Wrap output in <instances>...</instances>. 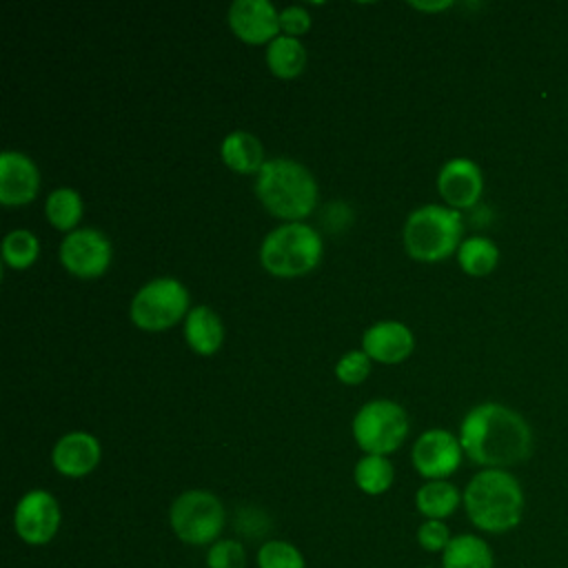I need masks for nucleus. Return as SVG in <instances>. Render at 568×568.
<instances>
[{
  "mask_svg": "<svg viewBox=\"0 0 568 568\" xmlns=\"http://www.w3.org/2000/svg\"><path fill=\"white\" fill-rule=\"evenodd\" d=\"M464 455L481 468H504L524 464L532 455V430L528 422L499 402L473 406L459 424Z\"/></svg>",
  "mask_w": 568,
  "mask_h": 568,
  "instance_id": "f257e3e1",
  "label": "nucleus"
},
{
  "mask_svg": "<svg viewBox=\"0 0 568 568\" xmlns=\"http://www.w3.org/2000/svg\"><path fill=\"white\" fill-rule=\"evenodd\" d=\"M468 521L488 535H504L521 524L526 497L519 479L504 468H481L462 493Z\"/></svg>",
  "mask_w": 568,
  "mask_h": 568,
  "instance_id": "f03ea898",
  "label": "nucleus"
},
{
  "mask_svg": "<svg viewBox=\"0 0 568 568\" xmlns=\"http://www.w3.org/2000/svg\"><path fill=\"white\" fill-rule=\"evenodd\" d=\"M255 195L271 215L284 222H304L317 206L320 189L304 164L273 158L255 175Z\"/></svg>",
  "mask_w": 568,
  "mask_h": 568,
  "instance_id": "7ed1b4c3",
  "label": "nucleus"
},
{
  "mask_svg": "<svg viewBox=\"0 0 568 568\" xmlns=\"http://www.w3.org/2000/svg\"><path fill=\"white\" fill-rule=\"evenodd\" d=\"M464 231L462 213L444 204H424L415 209L402 231L404 248L413 260L439 262L457 253Z\"/></svg>",
  "mask_w": 568,
  "mask_h": 568,
  "instance_id": "20e7f679",
  "label": "nucleus"
},
{
  "mask_svg": "<svg viewBox=\"0 0 568 568\" xmlns=\"http://www.w3.org/2000/svg\"><path fill=\"white\" fill-rule=\"evenodd\" d=\"M322 260V237L306 222H284L275 226L260 246L262 266L277 277H300Z\"/></svg>",
  "mask_w": 568,
  "mask_h": 568,
  "instance_id": "39448f33",
  "label": "nucleus"
},
{
  "mask_svg": "<svg viewBox=\"0 0 568 568\" xmlns=\"http://www.w3.org/2000/svg\"><path fill=\"white\" fill-rule=\"evenodd\" d=\"M226 524V510L217 495L202 488L180 493L169 508V526L186 546H211L220 539Z\"/></svg>",
  "mask_w": 568,
  "mask_h": 568,
  "instance_id": "423d86ee",
  "label": "nucleus"
},
{
  "mask_svg": "<svg viewBox=\"0 0 568 568\" xmlns=\"http://www.w3.org/2000/svg\"><path fill=\"white\" fill-rule=\"evenodd\" d=\"M408 415L393 399H371L353 417V437L364 455H390L408 437Z\"/></svg>",
  "mask_w": 568,
  "mask_h": 568,
  "instance_id": "0eeeda50",
  "label": "nucleus"
},
{
  "mask_svg": "<svg viewBox=\"0 0 568 568\" xmlns=\"http://www.w3.org/2000/svg\"><path fill=\"white\" fill-rule=\"evenodd\" d=\"M189 291L175 277L146 282L131 300V322L142 331H166L189 315Z\"/></svg>",
  "mask_w": 568,
  "mask_h": 568,
  "instance_id": "6e6552de",
  "label": "nucleus"
},
{
  "mask_svg": "<svg viewBox=\"0 0 568 568\" xmlns=\"http://www.w3.org/2000/svg\"><path fill=\"white\" fill-rule=\"evenodd\" d=\"M62 524L58 499L44 488L27 490L13 508V530L27 546H47Z\"/></svg>",
  "mask_w": 568,
  "mask_h": 568,
  "instance_id": "1a4fd4ad",
  "label": "nucleus"
},
{
  "mask_svg": "<svg viewBox=\"0 0 568 568\" xmlns=\"http://www.w3.org/2000/svg\"><path fill=\"white\" fill-rule=\"evenodd\" d=\"M111 242L109 237L98 229H75L64 235L60 244V262L62 266L80 277V280H93L106 273L111 264Z\"/></svg>",
  "mask_w": 568,
  "mask_h": 568,
  "instance_id": "9d476101",
  "label": "nucleus"
},
{
  "mask_svg": "<svg viewBox=\"0 0 568 568\" xmlns=\"http://www.w3.org/2000/svg\"><path fill=\"white\" fill-rule=\"evenodd\" d=\"M464 448L459 437L444 428L424 430L410 450L415 470L426 479H448L462 464Z\"/></svg>",
  "mask_w": 568,
  "mask_h": 568,
  "instance_id": "9b49d317",
  "label": "nucleus"
},
{
  "mask_svg": "<svg viewBox=\"0 0 568 568\" xmlns=\"http://www.w3.org/2000/svg\"><path fill=\"white\" fill-rule=\"evenodd\" d=\"M231 31L246 44H271L280 33V11L268 0H235L226 13Z\"/></svg>",
  "mask_w": 568,
  "mask_h": 568,
  "instance_id": "f8f14e48",
  "label": "nucleus"
},
{
  "mask_svg": "<svg viewBox=\"0 0 568 568\" xmlns=\"http://www.w3.org/2000/svg\"><path fill=\"white\" fill-rule=\"evenodd\" d=\"M437 191L446 206L459 211L479 202L484 191V175L470 158H450L437 173Z\"/></svg>",
  "mask_w": 568,
  "mask_h": 568,
  "instance_id": "ddd939ff",
  "label": "nucleus"
},
{
  "mask_svg": "<svg viewBox=\"0 0 568 568\" xmlns=\"http://www.w3.org/2000/svg\"><path fill=\"white\" fill-rule=\"evenodd\" d=\"M40 191V171L36 162L20 151L0 153V202L22 206L36 200Z\"/></svg>",
  "mask_w": 568,
  "mask_h": 568,
  "instance_id": "4468645a",
  "label": "nucleus"
},
{
  "mask_svg": "<svg viewBox=\"0 0 568 568\" xmlns=\"http://www.w3.org/2000/svg\"><path fill=\"white\" fill-rule=\"evenodd\" d=\"M102 448L95 435L87 430H71L62 435L51 450L53 468L69 479L87 477L100 464Z\"/></svg>",
  "mask_w": 568,
  "mask_h": 568,
  "instance_id": "2eb2a0df",
  "label": "nucleus"
},
{
  "mask_svg": "<svg viewBox=\"0 0 568 568\" xmlns=\"http://www.w3.org/2000/svg\"><path fill=\"white\" fill-rule=\"evenodd\" d=\"M415 348L413 331L397 320H382L362 335V351L379 364H399Z\"/></svg>",
  "mask_w": 568,
  "mask_h": 568,
  "instance_id": "dca6fc26",
  "label": "nucleus"
},
{
  "mask_svg": "<svg viewBox=\"0 0 568 568\" xmlns=\"http://www.w3.org/2000/svg\"><path fill=\"white\" fill-rule=\"evenodd\" d=\"M184 339L195 355H215L224 342V324L220 315L206 306H193L184 317Z\"/></svg>",
  "mask_w": 568,
  "mask_h": 568,
  "instance_id": "f3484780",
  "label": "nucleus"
},
{
  "mask_svg": "<svg viewBox=\"0 0 568 568\" xmlns=\"http://www.w3.org/2000/svg\"><path fill=\"white\" fill-rule=\"evenodd\" d=\"M220 155L231 171L242 175H248V173L257 175L260 169L266 164V155L260 138H255L248 131H231L222 140Z\"/></svg>",
  "mask_w": 568,
  "mask_h": 568,
  "instance_id": "a211bd4d",
  "label": "nucleus"
},
{
  "mask_svg": "<svg viewBox=\"0 0 568 568\" xmlns=\"http://www.w3.org/2000/svg\"><path fill=\"white\" fill-rule=\"evenodd\" d=\"M442 568H495V552L490 544L475 532L453 535L442 552Z\"/></svg>",
  "mask_w": 568,
  "mask_h": 568,
  "instance_id": "6ab92c4d",
  "label": "nucleus"
},
{
  "mask_svg": "<svg viewBox=\"0 0 568 568\" xmlns=\"http://www.w3.org/2000/svg\"><path fill=\"white\" fill-rule=\"evenodd\" d=\"M415 506L424 519L446 521L462 506V493L448 479H430L417 488Z\"/></svg>",
  "mask_w": 568,
  "mask_h": 568,
  "instance_id": "aec40b11",
  "label": "nucleus"
},
{
  "mask_svg": "<svg viewBox=\"0 0 568 568\" xmlns=\"http://www.w3.org/2000/svg\"><path fill=\"white\" fill-rule=\"evenodd\" d=\"M266 67L275 78H282V80L297 78L306 67V49L302 40L280 33L266 47Z\"/></svg>",
  "mask_w": 568,
  "mask_h": 568,
  "instance_id": "412c9836",
  "label": "nucleus"
},
{
  "mask_svg": "<svg viewBox=\"0 0 568 568\" xmlns=\"http://www.w3.org/2000/svg\"><path fill=\"white\" fill-rule=\"evenodd\" d=\"M457 262L464 273H468L473 277H484L495 271V266L499 262V248L490 237L473 235L459 244Z\"/></svg>",
  "mask_w": 568,
  "mask_h": 568,
  "instance_id": "4be33fe9",
  "label": "nucleus"
},
{
  "mask_svg": "<svg viewBox=\"0 0 568 568\" xmlns=\"http://www.w3.org/2000/svg\"><path fill=\"white\" fill-rule=\"evenodd\" d=\"M82 211H84V204L75 189L60 186L47 195L44 215H47L49 224L58 231H64V233L75 231V226L82 217Z\"/></svg>",
  "mask_w": 568,
  "mask_h": 568,
  "instance_id": "5701e85b",
  "label": "nucleus"
},
{
  "mask_svg": "<svg viewBox=\"0 0 568 568\" xmlns=\"http://www.w3.org/2000/svg\"><path fill=\"white\" fill-rule=\"evenodd\" d=\"M353 479L364 495H384L395 479V468L384 455H364L353 470Z\"/></svg>",
  "mask_w": 568,
  "mask_h": 568,
  "instance_id": "b1692460",
  "label": "nucleus"
},
{
  "mask_svg": "<svg viewBox=\"0 0 568 568\" xmlns=\"http://www.w3.org/2000/svg\"><path fill=\"white\" fill-rule=\"evenodd\" d=\"M40 255V240L29 229H13L2 240V260L9 268L24 271Z\"/></svg>",
  "mask_w": 568,
  "mask_h": 568,
  "instance_id": "393cba45",
  "label": "nucleus"
},
{
  "mask_svg": "<svg viewBox=\"0 0 568 568\" xmlns=\"http://www.w3.org/2000/svg\"><path fill=\"white\" fill-rule=\"evenodd\" d=\"M257 568H306L302 550L284 539H268L257 548Z\"/></svg>",
  "mask_w": 568,
  "mask_h": 568,
  "instance_id": "a878e982",
  "label": "nucleus"
},
{
  "mask_svg": "<svg viewBox=\"0 0 568 568\" xmlns=\"http://www.w3.org/2000/svg\"><path fill=\"white\" fill-rule=\"evenodd\" d=\"M206 568H246V548L237 539L220 537L206 548Z\"/></svg>",
  "mask_w": 568,
  "mask_h": 568,
  "instance_id": "bb28decb",
  "label": "nucleus"
},
{
  "mask_svg": "<svg viewBox=\"0 0 568 568\" xmlns=\"http://www.w3.org/2000/svg\"><path fill=\"white\" fill-rule=\"evenodd\" d=\"M371 357L364 351H348L335 364V375L342 384H362L371 373Z\"/></svg>",
  "mask_w": 568,
  "mask_h": 568,
  "instance_id": "cd10ccee",
  "label": "nucleus"
},
{
  "mask_svg": "<svg viewBox=\"0 0 568 568\" xmlns=\"http://www.w3.org/2000/svg\"><path fill=\"white\" fill-rule=\"evenodd\" d=\"M453 535L450 528L446 526V521L439 519H424L417 528V544L422 550L426 552H444L446 546L450 544Z\"/></svg>",
  "mask_w": 568,
  "mask_h": 568,
  "instance_id": "c85d7f7f",
  "label": "nucleus"
},
{
  "mask_svg": "<svg viewBox=\"0 0 568 568\" xmlns=\"http://www.w3.org/2000/svg\"><path fill=\"white\" fill-rule=\"evenodd\" d=\"M280 27L284 36L300 38L311 29V13L300 4H291L280 11Z\"/></svg>",
  "mask_w": 568,
  "mask_h": 568,
  "instance_id": "c756f323",
  "label": "nucleus"
},
{
  "mask_svg": "<svg viewBox=\"0 0 568 568\" xmlns=\"http://www.w3.org/2000/svg\"><path fill=\"white\" fill-rule=\"evenodd\" d=\"M410 7L419 9V11H444L448 7H453L450 0H439V2H410Z\"/></svg>",
  "mask_w": 568,
  "mask_h": 568,
  "instance_id": "7c9ffc66",
  "label": "nucleus"
},
{
  "mask_svg": "<svg viewBox=\"0 0 568 568\" xmlns=\"http://www.w3.org/2000/svg\"><path fill=\"white\" fill-rule=\"evenodd\" d=\"M424 568H428V566H424Z\"/></svg>",
  "mask_w": 568,
  "mask_h": 568,
  "instance_id": "2f4dec72",
  "label": "nucleus"
}]
</instances>
